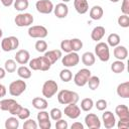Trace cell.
<instances>
[{"instance_id": "12", "label": "cell", "mask_w": 129, "mask_h": 129, "mask_svg": "<svg viewBox=\"0 0 129 129\" xmlns=\"http://www.w3.org/2000/svg\"><path fill=\"white\" fill-rule=\"evenodd\" d=\"M35 8L39 13L49 14L53 10V4L50 0H38L35 3Z\"/></svg>"}, {"instance_id": "3", "label": "cell", "mask_w": 129, "mask_h": 129, "mask_svg": "<svg viewBox=\"0 0 129 129\" xmlns=\"http://www.w3.org/2000/svg\"><path fill=\"white\" fill-rule=\"evenodd\" d=\"M29 67L33 71H48L51 67V63L48 61V59L43 55V56H38L30 59L29 61Z\"/></svg>"}, {"instance_id": "24", "label": "cell", "mask_w": 129, "mask_h": 129, "mask_svg": "<svg viewBox=\"0 0 129 129\" xmlns=\"http://www.w3.org/2000/svg\"><path fill=\"white\" fill-rule=\"evenodd\" d=\"M104 34H105V28H104L103 26L99 25V26H96V27L92 30V32H91V37H92L93 40L99 41V40L102 39V37L104 36Z\"/></svg>"}, {"instance_id": "53", "label": "cell", "mask_w": 129, "mask_h": 129, "mask_svg": "<svg viewBox=\"0 0 129 129\" xmlns=\"http://www.w3.org/2000/svg\"><path fill=\"white\" fill-rule=\"evenodd\" d=\"M2 34H3V31H2V29L0 28V38L2 37Z\"/></svg>"}, {"instance_id": "9", "label": "cell", "mask_w": 129, "mask_h": 129, "mask_svg": "<svg viewBox=\"0 0 129 129\" xmlns=\"http://www.w3.org/2000/svg\"><path fill=\"white\" fill-rule=\"evenodd\" d=\"M14 22L18 27L30 26L33 23V16L30 13H19L15 16Z\"/></svg>"}, {"instance_id": "50", "label": "cell", "mask_w": 129, "mask_h": 129, "mask_svg": "<svg viewBox=\"0 0 129 129\" xmlns=\"http://www.w3.org/2000/svg\"><path fill=\"white\" fill-rule=\"evenodd\" d=\"M5 95H6V88L2 84H0V98L5 97Z\"/></svg>"}, {"instance_id": "31", "label": "cell", "mask_w": 129, "mask_h": 129, "mask_svg": "<svg viewBox=\"0 0 129 129\" xmlns=\"http://www.w3.org/2000/svg\"><path fill=\"white\" fill-rule=\"evenodd\" d=\"M107 41H108V45L110 46H116L120 43V36L119 34L113 32V33H110L108 35V38H107Z\"/></svg>"}, {"instance_id": "41", "label": "cell", "mask_w": 129, "mask_h": 129, "mask_svg": "<svg viewBox=\"0 0 129 129\" xmlns=\"http://www.w3.org/2000/svg\"><path fill=\"white\" fill-rule=\"evenodd\" d=\"M29 116H30V111H29V109H27V108H21V110L19 111V113L17 114V117H18V119H20V120H26V119H28L29 118Z\"/></svg>"}, {"instance_id": "40", "label": "cell", "mask_w": 129, "mask_h": 129, "mask_svg": "<svg viewBox=\"0 0 129 129\" xmlns=\"http://www.w3.org/2000/svg\"><path fill=\"white\" fill-rule=\"evenodd\" d=\"M60 48H61L62 51L67 52V53L73 51L72 50V45H71V40L70 39H63V40H61V42H60Z\"/></svg>"}, {"instance_id": "27", "label": "cell", "mask_w": 129, "mask_h": 129, "mask_svg": "<svg viewBox=\"0 0 129 129\" xmlns=\"http://www.w3.org/2000/svg\"><path fill=\"white\" fill-rule=\"evenodd\" d=\"M17 75L21 78V79H29V78H31V75H32V73H31V71H30V69L29 68H27V67H25V66H20L18 69H17Z\"/></svg>"}, {"instance_id": "49", "label": "cell", "mask_w": 129, "mask_h": 129, "mask_svg": "<svg viewBox=\"0 0 129 129\" xmlns=\"http://www.w3.org/2000/svg\"><path fill=\"white\" fill-rule=\"evenodd\" d=\"M71 128L72 129H84V125L80 122H75V123L72 124Z\"/></svg>"}, {"instance_id": "47", "label": "cell", "mask_w": 129, "mask_h": 129, "mask_svg": "<svg viewBox=\"0 0 129 129\" xmlns=\"http://www.w3.org/2000/svg\"><path fill=\"white\" fill-rule=\"evenodd\" d=\"M55 128L56 129H67L68 128V122L62 120V119H59L57 121H55Z\"/></svg>"}, {"instance_id": "45", "label": "cell", "mask_w": 129, "mask_h": 129, "mask_svg": "<svg viewBox=\"0 0 129 129\" xmlns=\"http://www.w3.org/2000/svg\"><path fill=\"white\" fill-rule=\"evenodd\" d=\"M45 120H49V115L48 112L44 111V110H39V112L37 113V121H45Z\"/></svg>"}, {"instance_id": "23", "label": "cell", "mask_w": 129, "mask_h": 129, "mask_svg": "<svg viewBox=\"0 0 129 129\" xmlns=\"http://www.w3.org/2000/svg\"><path fill=\"white\" fill-rule=\"evenodd\" d=\"M103 14H104L103 8L101 6H99V5H94L91 8V10H90V17L93 20H99V19H101L102 16H103Z\"/></svg>"}, {"instance_id": "18", "label": "cell", "mask_w": 129, "mask_h": 129, "mask_svg": "<svg viewBox=\"0 0 129 129\" xmlns=\"http://www.w3.org/2000/svg\"><path fill=\"white\" fill-rule=\"evenodd\" d=\"M47 59L48 61L51 63V66L57 61L60 57H61V50L60 49H52V50H48V51H45L44 54H43Z\"/></svg>"}, {"instance_id": "38", "label": "cell", "mask_w": 129, "mask_h": 129, "mask_svg": "<svg viewBox=\"0 0 129 129\" xmlns=\"http://www.w3.org/2000/svg\"><path fill=\"white\" fill-rule=\"evenodd\" d=\"M34 47H35V49H36L38 52H45L46 49H47V43H46L45 40L40 39V40H37V41L35 42Z\"/></svg>"}, {"instance_id": "11", "label": "cell", "mask_w": 129, "mask_h": 129, "mask_svg": "<svg viewBox=\"0 0 129 129\" xmlns=\"http://www.w3.org/2000/svg\"><path fill=\"white\" fill-rule=\"evenodd\" d=\"M80 61V56L79 54L76 52V51H71V52H68L64 56H62L61 58V63L64 66V67H68V68H71V67H75L79 63Z\"/></svg>"}, {"instance_id": "2", "label": "cell", "mask_w": 129, "mask_h": 129, "mask_svg": "<svg viewBox=\"0 0 129 129\" xmlns=\"http://www.w3.org/2000/svg\"><path fill=\"white\" fill-rule=\"evenodd\" d=\"M22 106L17 103L14 99H3L0 101V110L2 111H8L11 115H16L21 110Z\"/></svg>"}, {"instance_id": "37", "label": "cell", "mask_w": 129, "mask_h": 129, "mask_svg": "<svg viewBox=\"0 0 129 129\" xmlns=\"http://www.w3.org/2000/svg\"><path fill=\"white\" fill-rule=\"evenodd\" d=\"M49 117L53 120V121H57L59 119H61L62 117V112L60 109L58 108H52L49 112Z\"/></svg>"}, {"instance_id": "39", "label": "cell", "mask_w": 129, "mask_h": 129, "mask_svg": "<svg viewBox=\"0 0 129 129\" xmlns=\"http://www.w3.org/2000/svg\"><path fill=\"white\" fill-rule=\"evenodd\" d=\"M118 24L121 27L127 28L129 27V16L127 14H122L118 17Z\"/></svg>"}, {"instance_id": "51", "label": "cell", "mask_w": 129, "mask_h": 129, "mask_svg": "<svg viewBox=\"0 0 129 129\" xmlns=\"http://www.w3.org/2000/svg\"><path fill=\"white\" fill-rule=\"evenodd\" d=\"M0 1H1V3H2L5 7H9L10 5H12V3H13L14 0H0Z\"/></svg>"}, {"instance_id": "4", "label": "cell", "mask_w": 129, "mask_h": 129, "mask_svg": "<svg viewBox=\"0 0 129 129\" xmlns=\"http://www.w3.org/2000/svg\"><path fill=\"white\" fill-rule=\"evenodd\" d=\"M95 53L101 61H108L110 58L109 45L103 41L98 42L95 46Z\"/></svg>"}, {"instance_id": "55", "label": "cell", "mask_w": 129, "mask_h": 129, "mask_svg": "<svg viewBox=\"0 0 129 129\" xmlns=\"http://www.w3.org/2000/svg\"><path fill=\"white\" fill-rule=\"evenodd\" d=\"M61 1H62V2H63V3H66V2H69V1H70V0H61Z\"/></svg>"}, {"instance_id": "35", "label": "cell", "mask_w": 129, "mask_h": 129, "mask_svg": "<svg viewBox=\"0 0 129 129\" xmlns=\"http://www.w3.org/2000/svg\"><path fill=\"white\" fill-rule=\"evenodd\" d=\"M71 40V45H72V50L73 51H79L83 47V41L80 38H72Z\"/></svg>"}, {"instance_id": "8", "label": "cell", "mask_w": 129, "mask_h": 129, "mask_svg": "<svg viewBox=\"0 0 129 129\" xmlns=\"http://www.w3.org/2000/svg\"><path fill=\"white\" fill-rule=\"evenodd\" d=\"M18 45H19V40L16 36H13V35L4 37L1 40V48L6 52L16 49Z\"/></svg>"}, {"instance_id": "19", "label": "cell", "mask_w": 129, "mask_h": 129, "mask_svg": "<svg viewBox=\"0 0 129 129\" xmlns=\"http://www.w3.org/2000/svg\"><path fill=\"white\" fill-rule=\"evenodd\" d=\"M114 56L119 60H124L128 56V50L124 45H116L114 48Z\"/></svg>"}, {"instance_id": "20", "label": "cell", "mask_w": 129, "mask_h": 129, "mask_svg": "<svg viewBox=\"0 0 129 129\" xmlns=\"http://www.w3.org/2000/svg\"><path fill=\"white\" fill-rule=\"evenodd\" d=\"M74 6L79 14H85L89 10L88 0H74Z\"/></svg>"}, {"instance_id": "33", "label": "cell", "mask_w": 129, "mask_h": 129, "mask_svg": "<svg viewBox=\"0 0 129 129\" xmlns=\"http://www.w3.org/2000/svg\"><path fill=\"white\" fill-rule=\"evenodd\" d=\"M29 6L28 0H15L14 1V8L17 11H24Z\"/></svg>"}, {"instance_id": "32", "label": "cell", "mask_w": 129, "mask_h": 129, "mask_svg": "<svg viewBox=\"0 0 129 129\" xmlns=\"http://www.w3.org/2000/svg\"><path fill=\"white\" fill-rule=\"evenodd\" d=\"M89 85V88L92 90V91H95L96 89H98V87L100 86V79L99 77L97 76H91L88 80V83Z\"/></svg>"}, {"instance_id": "7", "label": "cell", "mask_w": 129, "mask_h": 129, "mask_svg": "<svg viewBox=\"0 0 129 129\" xmlns=\"http://www.w3.org/2000/svg\"><path fill=\"white\" fill-rule=\"evenodd\" d=\"M92 76V72L89 69H81L74 77V82L78 87H84L87 83L89 78Z\"/></svg>"}, {"instance_id": "16", "label": "cell", "mask_w": 129, "mask_h": 129, "mask_svg": "<svg viewBox=\"0 0 129 129\" xmlns=\"http://www.w3.org/2000/svg\"><path fill=\"white\" fill-rule=\"evenodd\" d=\"M53 12L54 15L57 18H66L69 14V7L66 3L61 2V3H57L55 5V7H53Z\"/></svg>"}, {"instance_id": "36", "label": "cell", "mask_w": 129, "mask_h": 129, "mask_svg": "<svg viewBox=\"0 0 129 129\" xmlns=\"http://www.w3.org/2000/svg\"><path fill=\"white\" fill-rule=\"evenodd\" d=\"M4 69L8 73H13L16 71V61L14 59H7L4 63Z\"/></svg>"}, {"instance_id": "21", "label": "cell", "mask_w": 129, "mask_h": 129, "mask_svg": "<svg viewBox=\"0 0 129 129\" xmlns=\"http://www.w3.org/2000/svg\"><path fill=\"white\" fill-rule=\"evenodd\" d=\"M117 95L121 98L129 97V82H123L117 87Z\"/></svg>"}, {"instance_id": "29", "label": "cell", "mask_w": 129, "mask_h": 129, "mask_svg": "<svg viewBox=\"0 0 129 129\" xmlns=\"http://www.w3.org/2000/svg\"><path fill=\"white\" fill-rule=\"evenodd\" d=\"M94 106V101L91 98H84L81 101V109L85 112H89L90 110H92Z\"/></svg>"}, {"instance_id": "15", "label": "cell", "mask_w": 129, "mask_h": 129, "mask_svg": "<svg viewBox=\"0 0 129 129\" xmlns=\"http://www.w3.org/2000/svg\"><path fill=\"white\" fill-rule=\"evenodd\" d=\"M102 121L104 124V127L106 129H112L116 124L115 116L111 111H105L102 114Z\"/></svg>"}, {"instance_id": "28", "label": "cell", "mask_w": 129, "mask_h": 129, "mask_svg": "<svg viewBox=\"0 0 129 129\" xmlns=\"http://www.w3.org/2000/svg\"><path fill=\"white\" fill-rule=\"evenodd\" d=\"M111 70H112V72L115 73V74H120V73H122V72L125 70V63H124L122 60L117 59V60H115V61L112 62V64H111Z\"/></svg>"}, {"instance_id": "43", "label": "cell", "mask_w": 129, "mask_h": 129, "mask_svg": "<svg viewBox=\"0 0 129 129\" xmlns=\"http://www.w3.org/2000/svg\"><path fill=\"white\" fill-rule=\"evenodd\" d=\"M37 124L33 119H26V121L23 123V129H36Z\"/></svg>"}, {"instance_id": "5", "label": "cell", "mask_w": 129, "mask_h": 129, "mask_svg": "<svg viewBox=\"0 0 129 129\" xmlns=\"http://www.w3.org/2000/svg\"><path fill=\"white\" fill-rule=\"evenodd\" d=\"M27 88V85L25 83V81L23 80H16V81H13L12 83H10L9 85V94L13 97H18L20 96L23 92H25Z\"/></svg>"}, {"instance_id": "17", "label": "cell", "mask_w": 129, "mask_h": 129, "mask_svg": "<svg viewBox=\"0 0 129 129\" xmlns=\"http://www.w3.org/2000/svg\"><path fill=\"white\" fill-rule=\"evenodd\" d=\"M30 60V54L26 49H19L15 54V61L19 64H26Z\"/></svg>"}, {"instance_id": "48", "label": "cell", "mask_w": 129, "mask_h": 129, "mask_svg": "<svg viewBox=\"0 0 129 129\" xmlns=\"http://www.w3.org/2000/svg\"><path fill=\"white\" fill-rule=\"evenodd\" d=\"M38 126L40 129H50L51 128V122L49 120L40 121V122H38Z\"/></svg>"}, {"instance_id": "34", "label": "cell", "mask_w": 129, "mask_h": 129, "mask_svg": "<svg viewBox=\"0 0 129 129\" xmlns=\"http://www.w3.org/2000/svg\"><path fill=\"white\" fill-rule=\"evenodd\" d=\"M59 78H60V80L62 81V82H70L71 80H72V78H73V74H72V72L69 70V69H63V70H61L60 71V73H59Z\"/></svg>"}, {"instance_id": "6", "label": "cell", "mask_w": 129, "mask_h": 129, "mask_svg": "<svg viewBox=\"0 0 129 129\" xmlns=\"http://www.w3.org/2000/svg\"><path fill=\"white\" fill-rule=\"evenodd\" d=\"M57 90H58V86H57L56 82L53 81V80H47L42 85L41 93H42L43 97L49 99V98L53 97L56 94Z\"/></svg>"}, {"instance_id": "1", "label": "cell", "mask_w": 129, "mask_h": 129, "mask_svg": "<svg viewBox=\"0 0 129 129\" xmlns=\"http://www.w3.org/2000/svg\"><path fill=\"white\" fill-rule=\"evenodd\" d=\"M57 101L61 105H68V104H77L79 101V95L78 93L70 90H61L57 94Z\"/></svg>"}, {"instance_id": "13", "label": "cell", "mask_w": 129, "mask_h": 129, "mask_svg": "<svg viewBox=\"0 0 129 129\" xmlns=\"http://www.w3.org/2000/svg\"><path fill=\"white\" fill-rule=\"evenodd\" d=\"M85 123L88 128L90 129H100L101 127V121L99 117L94 113H89L85 117Z\"/></svg>"}, {"instance_id": "10", "label": "cell", "mask_w": 129, "mask_h": 129, "mask_svg": "<svg viewBox=\"0 0 129 129\" xmlns=\"http://www.w3.org/2000/svg\"><path fill=\"white\" fill-rule=\"evenodd\" d=\"M47 29L43 25H33L28 28V35L32 38H44L47 36Z\"/></svg>"}, {"instance_id": "25", "label": "cell", "mask_w": 129, "mask_h": 129, "mask_svg": "<svg viewBox=\"0 0 129 129\" xmlns=\"http://www.w3.org/2000/svg\"><path fill=\"white\" fill-rule=\"evenodd\" d=\"M96 61V57H95V54L91 51H87L85 53H83L82 55V62L87 66V67H91L95 63Z\"/></svg>"}, {"instance_id": "26", "label": "cell", "mask_w": 129, "mask_h": 129, "mask_svg": "<svg viewBox=\"0 0 129 129\" xmlns=\"http://www.w3.org/2000/svg\"><path fill=\"white\" fill-rule=\"evenodd\" d=\"M115 113L119 118H129V109L127 105L120 104L115 108Z\"/></svg>"}, {"instance_id": "54", "label": "cell", "mask_w": 129, "mask_h": 129, "mask_svg": "<svg viewBox=\"0 0 129 129\" xmlns=\"http://www.w3.org/2000/svg\"><path fill=\"white\" fill-rule=\"evenodd\" d=\"M110 1H111V2H118L119 0H110Z\"/></svg>"}, {"instance_id": "42", "label": "cell", "mask_w": 129, "mask_h": 129, "mask_svg": "<svg viewBox=\"0 0 129 129\" xmlns=\"http://www.w3.org/2000/svg\"><path fill=\"white\" fill-rule=\"evenodd\" d=\"M117 127L118 129H129V118H119Z\"/></svg>"}, {"instance_id": "30", "label": "cell", "mask_w": 129, "mask_h": 129, "mask_svg": "<svg viewBox=\"0 0 129 129\" xmlns=\"http://www.w3.org/2000/svg\"><path fill=\"white\" fill-rule=\"evenodd\" d=\"M19 121L16 117H9L5 121V128L6 129H18Z\"/></svg>"}, {"instance_id": "52", "label": "cell", "mask_w": 129, "mask_h": 129, "mask_svg": "<svg viewBox=\"0 0 129 129\" xmlns=\"http://www.w3.org/2000/svg\"><path fill=\"white\" fill-rule=\"evenodd\" d=\"M5 75H6V71H5V69H3V68L0 67V80L3 79V78L5 77Z\"/></svg>"}, {"instance_id": "14", "label": "cell", "mask_w": 129, "mask_h": 129, "mask_svg": "<svg viewBox=\"0 0 129 129\" xmlns=\"http://www.w3.org/2000/svg\"><path fill=\"white\" fill-rule=\"evenodd\" d=\"M63 113L67 117L71 119H77L81 115V109L77 104H68L64 107Z\"/></svg>"}, {"instance_id": "22", "label": "cell", "mask_w": 129, "mask_h": 129, "mask_svg": "<svg viewBox=\"0 0 129 129\" xmlns=\"http://www.w3.org/2000/svg\"><path fill=\"white\" fill-rule=\"evenodd\" d=\"M32 106L37 110H45L48 106L46 99L41 97H35L32 99Z\"/></svg>"}, {"instance_id": "44", "label": "cell", "mask_w": 129, "mask_h": 129, "mask_svg": "<svg viewBox=\"0 0 129 129\" xmlns=\"http://www.w3.org/2000/svg\"><path fill=\"white\" fill-rule=\"evenodd\" d=\"M108 103H107V101L105 100V99H99V100H97V102H96V108L99 110V111H104L106 108H107V105Z\"/></svg>"}, {"instance_id": "46", "label": "cell", "mask_w": 129, "mask_h": 129, "mask_svg": "<svg viewBox=\"0 0 129 129\" xmlns=\"http://www.w3.org/2000/svg\"><path fill=\"white\" fill-rule=\"evenodd\" d=\"M121 11L123 14H129V0H123L121 4Z\"/></svg>"}]
</instances>
